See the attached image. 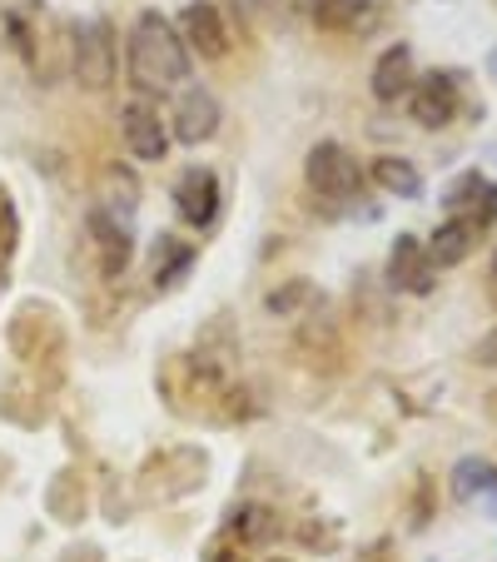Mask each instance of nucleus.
I'll return each mask as SVG.
<instances>
[{
    "instance_id": "1",
    "label": "nucleus",
    "mask_w": 497,
    "mask_h": 562,
    "mask_svg": "<svg viewBox=\"0 0 497 562\" xmlns=\"http://www.w3.org/2000/svg\"><path fill=\"white\" fill-rule=\"evenodd\" d=\"M125 70L139 95H170L190 80L194 55L165 11H139L125 35Z\"/></svg>"
},
{
    "instance_id": "2",
    "label": "nucleus",
    "mask_w": 497,
    "mask_h": 562,
    "mask_svg": "<svg viewBox=\"0 0 497 562\" xmlns=\"http://www.w3.org/2000/svg\"><path fill=\"white\" fill-rule=\"evenodd\" d=\"M120 70V50H115V31L105 15H86L70 31V75L80 90H110Z\"/></svg>"
},
{
    "instance_id": "3",
    "label": "nucleus",
    "mask_w": 497,
    "mask_h": 562,
    "mask_svg": "<svg viewBox=\"0 0 497 562\" xmlns=\"http://www.w3.org/2000/svg\"><path fill=\"white\" fill-rule=\"evenodd\" d=\"M304 184H308V194H318L324 204H349L363 194V170L349 145L318 139L304 155Z\"/></svg>"
},
{
    "instance_id": "4",
    "label": "nucleus",
    "mask_w": 497,
    "mask_h": 562,
    "mask_svg": "<svg viewBox=\"0 0 497 562\" xmlns=\"http://www.w3.org/2000/svg\"><path fill=\"white\" fill-rule=\"evenodd\" d=\"M120 135H125V149L129 159L139 165H159V159L170 155V120L159 115V105L149 95H135L120 105Z\"/></svg>"
},
{
    "instance_id": "5",
    "label": "nucleus",
    "mask_w": 497,
    "mask_h": 562,
    "mask_svg": "<svg viewBox=\"0 0 497 562\" xmlns=\"http://www.w3.org/2000/svg\"><path fill=\"white\" fill-rule=\"evenodd\" d=\"M219 120H224V105H219V95H214L210 86H180L174 110H170V139L200 149V145H210V139L219 135Z\"/></svg>"
},
{
    "instance_id": "6",
    "label": "nucleus",
    "mask_w": 497,
    "mask_h": 562,
    "mask_svg": "<svg viewBox=\"0 0 497 562\" xmlns=\"http://www.w3.org/2000/svg\"><path fill=\"white\" fill-rule=\"evenodd\" d=\"M408 120L423 130H443L458 120V105H463V90H458V75L433 70V75H418L408 95Z\"/></svg>"
},
{
    "instance_id": "7",
    "label": "nucleus",
    "mask_w": 497,
    "mask_h": 562,
    "mask_svg": "<svg viewBox=\"0 0 497 562\" xmlns=\"http://www.w3.org/2000/svg\"><path fill=\"white\" fill-rule=\"evenodd\" d=\"M174 31L184 35L190 55H200V60H224L229 55V25H224V11L214 0H190L180 21H174Z\"/></svg>"
},
{
    "instance_id": "8",
    "label": "nucleus",
    "mask_w": 497,
    "mask_h": 562,
    "mask_svg": "<svg viewBox=\"0 0 497 562\" xmlns=\"http://www.w3.org/2000/svg\"><path fill=\"white\" fill-rule=\"evenodd\" d=\"M438 284V265L428 259V245L418 234H398L388 249V289L398 294H433Z\"/></svg>"
},
{
    "instance_id": "9",
    "label": "nucleus",
    "mask_w": 497,
    "mask_h": 562,
    "mask_svg": "<svg viewBox=\"0 0 497 562\" xmlns=\"http://www.w3.org/2000/svg\"><path fill=\"white\" fill-rule=\"evenodd\" d=\"M219 175L204 170V165H194V170H184L180 180H174V214H180L190 229H210L214 220H219Z\"/></svg>"
},
{
    "instance_id": "10",
    "label": "nucleus",
    "mask_w": 497,
    "mask_h": 562,
    "mask_svg": "<svg viewBox=\"0 0 497 562\" xmlns=\"http://www.w3.org/2000/svg\"><path fill=\"white\" fill-rule=\"evenodd\" d=\"M304 11L328 35H369L383 21V0H304Z\"/></svg>"
},
{
    "instance_id": "11",
    "label": "nucleus",
    "mask_w": 497,
    "mask_h": 562,
    "mask_svg": "<svg viewBox=\"0 0 497 562\" xmlns=\"http://www.w3.org/2000/svg\"><path fill=\"white\" fill-rule=\"evenodd\" d=\"M86 229H90V245H95V259H100V274L105 279H120L129 269V259H135V239H129V224L125 220H115L110 210H90V220H86Z\"/></svg>"
},
{
    "instance_id": "12",
    "label": "nucleus",
    "mask_w": 497,
    "mask_h": 562,
    "mask_svg": "<svg viewBox=\"0 0 497 562\" xmlns=\"http://www.w3.org/2000/svg\"><path fill=\"white\" fill-rule=\"evenodd\" d=\"M477 239H483V220H473V214H448L433 229V239H428V259H433L438 269H458L473 259Z\"/></svg>"
},
{
    "instance_id": "13",
    "label": "nucleus",
    "mask_w": 497,
    "mask_h": 562,
    "mask_svg": "<svg viewBox=\"0 0 497 562\" xmlns=\"http://www.w3.org/2000/svg\"><path fill=\"white\" fill-rule=\"evenodd\" d=\"M413 80H418V70H413V50L403 41L388 45V50L373 60V70H369V90H373L379 105H398V100L413 90Z\"/></svg>"
},
{
    "instance_id": "14",
    "label": "nucleus",
    "mask_w": 497,
    "mask_h": 562,
    "mask_svg": "<svg viewBox=\"0 0 497 562\" xmlns=\"http://www.w3.org/2000/svg\"><path fill=\"white\" fill-rule=\"evenodd\" d=\"M448 210L453 214H473V220H497V184L487 180L483 170H467L453 180V190H448Z\"/></svg>"
},
{
    "instance_id": "15",
    "label": "nucleus",
    "mask_w": 497,
    "mask_h": 562,
    "mask_svg": "<svg viewBox=\"0 0 497 562\" xmlns=\"http://www.w3.org/2000/svg\"><path fill=\"white\" fill-rule=\"evenodd\" d=\"M369 180L379 184L383 194H393V200H418V194H423V175L403 155H379L369 165Z\"/></svg>"
},
{
    "instance_id": "16",
    "label": "nucleus",
    "mask_w": 497,
    "mask_h": 562,
    "mask_svg": "<svg viewBox=\"0 0 497 562\" xmlns=\"http://www.w3.org/2000/svg\"><path fill=\"white\" fill-rule=\"evenodd\" d=\"M448 488L458 503H477V498H497V468L487 458H458L448 473Z\"/></svg>"
},
{
    "instance_id": "17",
    "label": "nucleus",
    "mask_w": 497,
    "mask_h": 562,
    "mask_svg": "<svg viewBox=\"0 0 497 562\" xmlns=\"http://www.w3.org/2000/svg\"><path fill=\"white\" fill-rule=\"evenodd\" d=\"M190 269H194V245L174 239V234H159V245H155V289L159 294L180 284Z\"/></svg>"
},
{
    "instance_id": "18",
    "label": "nucleus",
    "mask_w": 497,
    "mask_h": 562,
    "mask_svg": "<svg viewBox=\"0 0 497 562\" xmlns=\"http://www.w3.org/2000/svg\"><path fill=\"white\" fill-rule=\"evenodd\" d=\"M100 210H110L115 220H135V210H139V184H135V175L129 170H120V165H110L105 175H100Z\"/></svg>"
},
{
    "instance_id": "19",
    "label": "nucleus",
    "mask_w": 497,
    "mask_h": 562,
    "mask_svg": "<svg viewBox=\"0 0 497 562\" xmlns=\"http://www.w3.org/2000/svg\"><path fill=\"white\" fill-rule=\"evenodd\" d=\"M279 513L274 508H264V503H244V508H234V518H229V532L239 542H255V548H264V542H274L279 538Z\"/></svg>"
},
{
    "instance_id": "20",
    "label": "nucleus",
    "mask_w": 497,
    "mask_h": 562,
    "mask_svg": "<svg viewBox=\"0 0 497 562\" xmlns=\"http://www.w3.org/2000/svg\"><path fill=\"white\" fill-rule=\"evenodd\" d=\"M304 304H314V284H308V279H289L284 289H274V294L264 299V308L279 318H298Z\"/></svg>"
},
{
    "instance_id": "21",
    "label": "nucleus",
    "mask_w": 497,
    "mask_h": 562,
    "mask_svg": "<svg viewBox=\"0 0 497 562\" xmlns=\"http://www.w3.org/2000/svg\"><path fill=\"white\" fill-rule=\"evenodd\" d=\"M473 363H477V369H497V329H487L483 339H477Z\"/></svg>"
},
{
    "instance_id": "22",
    "label": "nucleus",
    "mask_w": 497,
    "mask_h": 562,
    "mask_svg": "<svg viewBox=\"0 0 497 562\" xmlns=\"http://www.w3.org/2000/svg\"><path fill=\"white\" fill-rule=\"evenodd\" d=\"M487 294H493V304H497V255H493V265H487Z\"/></svg>"
},
{
    "instance_id": "23",
    "label": "nucleus",
    "mask_w": 497,
    "mask_h": 562,
    "mask_svg": "<svg viewBox=\"0 0 497 562\" xmlns=\"http://www.w3.org/2000/svg\"><path fill=\"white\" fill-rule=\"evenodd\" d=\"M234 5H244V11H264L269 0H234Z\"/></svg>"
}]
</instances>
